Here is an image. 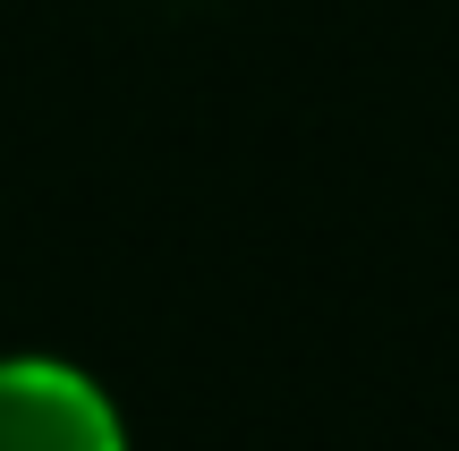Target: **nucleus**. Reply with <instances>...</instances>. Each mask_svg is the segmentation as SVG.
I'll list each match as a JSON object with an SVG mask.
<instances>
[{
    "instance_id": "1",
    "label": "nucleus",
    "mask_w": 459,
    "mask_h": 451,
    "mask_svg": "<svg viewBox=\"0 0 459 451\" xmlns=\"http://www.w3.org/2000/svg\"><path fill=\"white\" fill-rule=\"evenodd\" d=\"M0 451H128L119 409L60 358H0Z\"/></svg>"
}]
</instances>
